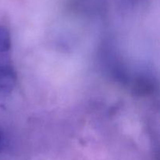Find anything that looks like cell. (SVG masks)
<instances>
[{"mask_svg":"<svg viewBox=\"0 0 160 160\" xmlns=\"http://www.w3.org/2000/svg\"><path fill=\"white\" fill-rule=\"evenodd\" d=\"M10 47V39L7 30L0 26V53L7 52Z\"/></svg>","mask_w":160,"mask_h":160,"instance_id":"obj_1","label":"cell"},{"mask_svg":"<svg viewBox=\"0 0 160 160\" xmlns=\"http://www.w3.org/2000/svg\"><path fill=\"white\" fill-rule=\"evenodd\" d=\"M2 147H3V135L2 131H0V151L2 150Z\"/></svg>","mask_w":160,"mask_h":160,"instance_id":"obj_2","label":"cell"}]
</instances>
